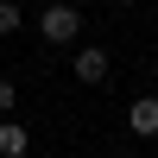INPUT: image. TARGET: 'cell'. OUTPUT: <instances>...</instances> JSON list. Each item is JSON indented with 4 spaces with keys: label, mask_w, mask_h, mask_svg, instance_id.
I'll list each match as a JSON object with an SVG mask.
<instances>
[{
    "label": "cell",
    "mask_w": 158,
    "mask_h": 158,
    "mask_svg": "<svg viewBox=\"0 0 158 158\" xmlns=\"http://www.w3.org/2000/svg\"><path fill=\"white\" fill-rule=\"evenodd\" d=\"M38 32H44V44H76V32H82V13H76L70 0H51V6L38 13Z\"/></svg>",
    "instance_id": "6da1fadb"
},
{
    "label": "cell",
    "mask_w": 158,
    "mask_h": 158,
    "mask_svg": "<svg viewBox=\"0 0 158 158\" xmlns=\"http://www.w3.org/2000/svg\"><path fill=\"white\" fill-rule=\"evenodd\" d=\"M70 76H76L82 89H101V82H108V51H101V44H82V51L70 57Z\"/></svg>",
    "instance_id": "7a4b0ae2"
},
{
    "label": "cell",
    "mask_w": 158,
    "mask_h": 158,
    "mask_svg": "<svg viewBox=\"0 0 158 158\" xmlns=\"http://www.w3.org/2000/svg\"><path fill=\"white\" fill-rule=\"evenodd\" d=\"M127 133H139V139H158V95H139L133 108H127Z\"/></svg>",
    "instance_id": "3957f363"
},
{
    "label": "cell",
    "mask_w": 158,
    "mask_h": 158,
    "mask_svg": "<svg viewBox=\"0 0 158 158\" xmlns=\"http://www.w3.org/2000/svg\"><path fill=\"white\" fill-rule=\"evenodd\" d=\"M25 152H32V133L6 114V120H0V158H25Z\"/></svg>",
    "instance_id": "277c9868"
},
{
    "label": "cell",
    "mask_w": 158,
    "mask_h": 158,
    "mask_svg": "<svg viewBox=\"0 0 158 158\" xmlns=\"http://www.w3.org/2000/svg\"><path fill=\"white\" fill-rule=\"evenodd\" d=\"M19 25H25V19H19V0H0V38L19 32Z\"/></svg>",
    "instance_id": "5b68a950"
},
{
    "label": "cell",
    "mask_w": 158,
    "mask_h": 158,
    "mask_svg": "<svg viewBox=\"0 0 158 158\" xmlns=\"http://www.w3.org/2000/svg\"><path fill=\"white\" fill-rule=\"evenodd\" d=\"M13 108H19V89H13V82H6V76H0V120H6V114H13Z\"/></svg>",
    "instance_id": "8992f818"
},
{
    "label": "cell",
    "mask_w": 158,
    "mask_h": 158,
    "mask_svg": "<svg viewBox=\"0 0 158 158\" xmlns=\"http://www.w3.org/2000/svg\"><path fill=\"white\" fill-rule=\"evenodd\" d=\"M114 6H133V0H114Z\"/></svg>",
    "instance_id": "52a82bcc"
},
{
    "label": "cell",
    "mask_w": 158,
    "mask_h": 158,
    "mask_svg": "<svg viewBox=\"0 0 158 158\" xmlns=\"http://www.w3.org/2000/svg\"><path fill=\"white\" fill-rule=\"evenodd\" d=\"M133 158H152V152H133Z\"/></svg>",
    "instance_id": "ba28073f"
},
{
    "label": "cell",
    "mask_w": 158,
    "mask_h": 158,
    "mask_svg": "<svg viewBox=\"0 0 158 158\" xmlns=\"http://www.w3.org/2000/svg\"><path fill=\"white\" fill-rule=\"evenodd\" d=\"M152 158H158V152H152Z\"/></svg>",
    "instance_id": "9c48e42d"
}]
</instances>
